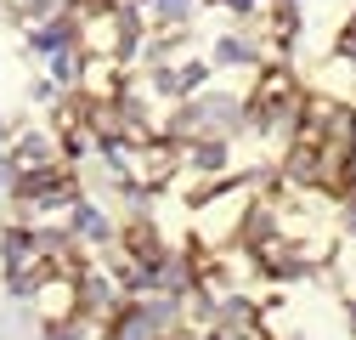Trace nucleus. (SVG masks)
Returning a JSON list of instances; mask_svg holds the SVG:
<instances>
[{"label":"nucleus","mask_w":356,"mask_h":340,"mask_svg":"<svg viewBox=\"0 0 356 340\" xmlns=\"http://www.w3.org/2000/svg\"><path fill=\"white\" fill-rule=\"evenodd\" d=\"M142 12L147 29H193V17L209 6V0H130Z\"/></svg>","instance_id":"1"},{"label":"nucleus","mask_w":356,"mask_h":340,"mask_svg":"<svg viewBox=\"0 0 356 340\" xmlns=\"http://www.w3.org/2000/svg\"><path fill=\"white\" fill-rule=\"evenodd\" d=\"M334 57H339V63H356V17L339 29V40H334Z\"/></svg>","instance_id":"2"},{"label":"nucleus","mask_w":356,"mask_h":340,"mask_svg":"<svg viewBox=\"0 0 356 340\" xmlns=\"http://www.w3.org/2000/svg\"><path fill=\"white\" fill-rule=\"evenodd\" d=\"M209 6H220L227 17H238V23H249L254 12H260V0H209Z\"/></svg>","instance_id":"3"}]
</instances>
